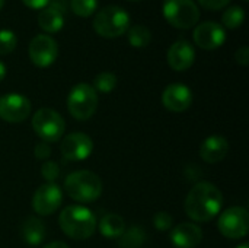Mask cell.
<instances>
[{"label":"cell","mask_w":249,"mask_h":248,"mask_svg":"<svg viewBox=\"0 0 249 248\" xmlns=\"http://www.w3.org/2000/svg\"><path fill=\"white\" fill-rule=\"evenodd\" d=\"M223 208L222 191L209 181L197 183L187 194L185 213L194 222H210Z\"/></svg>","instance_id":"cell-1"},{"label":"cell","mask_w":249,"mask_h":248,"mask_svg":"<svg viewBox=\"0 0 249 248\" xmlns=\"http://www.w3.org/2000/svg\"><path fill=\"white\" fill-rule=\"evenodd\" d=\"M58 224L61 231L69 238L77 241L90 238L98 228V221L95 213L82 205L66 206L60 212Z\"/></svg>","instance_id":"cell-2"},{"label":"cell","mask_w":249,"mask_h":248,"mask_svg":"<svg viewBox=\"0 0 249 248\" xmlns=\"http://www.w3.org/2000/svg\"><path fill=\"white\" fill-rule=\"evenodd\" d=\"M64 190L70 199L79 203H92L102 194V181L95 172L79 170L66 177Z\"/></svg>","instance_id":"cell-3"},{"label":"cell","mask_w":249,"mask_h":248,"mask_svg":"<svg viewBox=\"0 0 249 248\" xmlns=\"http://www.w3.org/2000/svg\"><path fill=\"white\" fill-rule=\"evenodd\" d=\"M130 28V15L120 6L102 7L95 19L93 29L98 35L104 38H118L125 34Z\"/></svg>","instance_id":"cell-4"},{"label":"cell","mask_w":249,"mask_h":248,"mask_svg":"<svg viewBox=\"0 0 249 248\" xmlns=\"http://www.w3.org/2000/svg\"><path fill=\"white\" fill-rule=\"evenodd\" d=\"M98 92L89 83H77L67 96V110L79 121L89 120L98 108Z\"/></svg>","instance_id":"cell-5"},{"label":"cell","mask_w":249,"mask_h":248,"mask_svg":"<svg viewBox=\"0 0 249 248\" xmlns=\"http://www.w3.org/2000/svg\"><path fill=\"white\" fill-rule=\"evenodd\" d=\"M32 129L35 134L45 143L61 140L66 129L63 117L53 108H39L32 117Z\"/></svg>","instance_id":"cell-6"},{"label":"cell","mask_w":249,"mask_h":248,"mask_svg":"<svg viewBox=\"0 0 249 248\" xmlns=\"http://www.w3.org/2000/svg\"><path fill=\"white\" fill-rule=\"evenodd\" d=\"M163 16L178 29H190L200 19V9L193 0H163Z\"/></svg>","instance_id":"cell-7"},{"label":"cell","mask_w":249,"mask_h":248,"mask_svg":"<svg viewBox=\"0 0 249 248\" xmlns=\"http://www.w3.org/2000/svg\"><path fill=\"white\" fill-rule=\"evenodd\" d=\"M220 234L229 240L245 238L249 232V213L242 206H232L223 210L217 221Z\"/></svg>","instance_id":"cell-8"},{"label":"cell","mask_w":249,"mask_h":248,"mask_svg":"<svg viewBox=\"0 0 249 248\" xmlns=\"http://www.w3.org/2000/svg\"><path fill=\"white\" fill-rule=\"evenodd\" d=\"M28 54L31 61L41 69L50 67L58 56V45L54 38L47 34L35 35L28 47Z\"/></svg>","instance_id":"cell-9"},{"label":"cell","mask_w":249,"mask_h":248,"mask_svg":"<svg viewBox=\"0 0 249 248\" xmlns=\"http://www.w3.org/2000/svg\"><path fill=\"white\" fill-rule=\"evenodd\" d=\"M60 152L66 161H73V162L85 161L93 152V142L90 136H88L86 133H80V132L70 133L61 137Z\"/></svg>","instance_id":"cell-10"},{"label":"cell","mask_w":249,"mask_h":248,"mask_svg":"<svg viewBox=\"0 0 249 248\" xmlns=\"http://www.w3.org/2000/svg\"><path fill=\"white\" fill-rule=\"evenodd\" d=\"M63 203V191L55 183H45L36 189L32 197V209L41 215L48 216L54 213Z\"/></svg>","instance_id":"cell-11"},{"label":"cell","mask_w":249,"mask_h":248,"mask_svg":"<svg viewBox=\"0 0 249 248\" xmlns=\"http://www.w3.org/2000/svg\"><path fill=\"white\" fill-rule=\"evenodd\" d=\"M31 114V101L20 94L0 96V118L7 123H22Z\"/></svg>","instance_id":"cell-12"},{"label":"cell","mask_w":249,"mask_h":248,"mask_svg":"<svg viewBox=\"0 0 249 248\" xmlns=\"http://www.w3.org/2000/svg\"><path fill=\"white\" fill-rule=\"evenodd\" d=\"M194 42L203 50H216L223 45L226 41V31L217 22H203L200 23L193 34Z\"/></svg>","instance_id":"cell-13"},{"label":"cell","mask_w":249,"mask_h":248,"mask_svg":"<svg viewBox=\"0 0 249 248\" xmlns=\"http://www.w3.org/2000/svg\"><path fill=\"white\" fill-rule=\"evenodd\" d=\"M162 104L168 111L184 113L193 104V91L184 83H171L162 92Z\"/></svg>","instance_id":"cell-14"},{"label":"cell","mask_w":249,"mask_h":248,"mask_svg":"<svg viewBox=\"0 0 249 248\" xmlns=\"http://www.w3.org/2000/svg\"><path fill=\"white\" fill-rule=\"evenodd\" d=\"M66 19V1L51 0L38 15V25L48 34H55L64 26Z\"/></svg>","instance_id":"cell-15"},{"label":"cell","mask_w":249,"mask_h":248,"mask_svg":"<svg viewBox=\"0 0 249 248\" xmlns=\"http://www.w3.org/2000/svg\"><path fill=\"white\" fill-rule=\"evenodd\" d=\"M166 60H168V64L171 66L172 70H175V72H185V70H188L194 64L196 50L185 39L175 41L169 47V50H168Z\"/></svg>","instance_id":"cell-16"},{"label":"cell","mask_w":249,"mask_h":248,"mask_svg":"<svg viewBox=\"0 0 249 248\" xmlns=\"http://www.w3.org/2000/svg\"><path fill=\"white\" fill-rule=\"evenodd\" d=\"M169 238L175 248H196L203 241V231L197 224L182 222L171 231Z\"/></svg>","instance_id":"cell-17"},{"label":"cell","mask_w":249,"mask_h":248,"mask_svg":"<svg viewBox=\"0 0 249 248\" xmlns=\"http://www.w3.org/2000/svg\"><path fill=\"white\" fill-rule=\"evenodd\" d=\"M229 152V142L223 136H209L203 140L200 146V156L207 164H217L222 162Z\"/></svg>","instance_id":"cell-18"},{"label":"cell","mask_w":249,"mask_h":248,"mask_svg":"<svg viewBox=\"0 0 249 248\" xmlns=\"http://www.w3.org/2000/svg\"><path fill=\"white\" fill-rule=\"evenodd\" d=\"M22 240L29 246H39L45 238V225L35 216L26 218L20 225Z\"/></svg>","instance_id":"cell-19"},{"label":"cell","mask_w":249,"mask_h":248,"mask_svg":"<svg viewBox=\"0 0 249 248\" xmlns=\"http://www.w3.org/2000/svg\"><path fill=\"white\" fill-rule=\"evenodd\" d=\"M98 228H99V232L102 237L118 240L125 231V222L117 213H107L101 218Z\"/></svg>","instance_id":"cell-20"},{"label":"cell","mask_w":249,"mask_h":248,"mask_svg":"<svg viewBox=\"0 0 249 248\" xmlns=\"http://www.w3.org/2000/svg\"><path fill=\"white\" fill-rule=\"evenodd\" d=\"M127 38H128L130 45H133L136 48H144L152 41V32L149 28H146L143 25H134V26L128 28Z\"/></svg>","instance_id":"cell-21"},{"label":"cell","mask_w":249,"mask_h":248,"mask_svg":"<svg viewBox=\"0 0 249 248\" xmlns=\"http://www.w3.org/2000/svg\"><path fill=\"white\" fill-rule=\"evenodd\" d=\"M146 241V232L140 227H131L118 238L120 248H139Z\"/></svg>","instance_id":"cell-22"},{"label":"cell","mask_w":249,"mask_h":248,"mask_svg":"<svg viewBox=\"0 0 249 248\" xmlns=\"http://www.w3.org/2000/svg\"><path fill=\"white\" fill-rule=\"evenodd\" d=\"M245 20V12L241 6H231L222 15V22L229 29L239 28Z\"/></svg>","instance_id":"cell-23"},{"label":"cell","mask_w":249,"mask_h":248,"mask_svg":"<svg viewBox=\"0 0 249 248\" xmlns=\"http://www.w3.org/2000/svg\"><path fill=\"white\" fill-rule=\"evenodd\" d=\"M117 76L112 72H102L95 76L93 79V89L96 92L102 94H109L115 89L117 86Z\"/></svg>","instance_id":"cell-24"},{"label":"cell","mask_w":249,"mask_h":248,"mask_svg":"<svg viewBox=\"0 0 249 248\" xmlns=\"http://www.w3.org/2000/svg\"><path fill=\"white\" fill-rule=\"evenodd\" d=\"M70 7L79 18H89L98 9V0H70Z\"/></svg>","instance_id":"cell-25"},{"label":"cell","mask_w":249,"mask_h":248,"mask_svg":"<svg viewBox=\"0 0 249 248\" xmlns=\"http://www.w3.org/2000/svg\"><path fill=\"white\" fill-rule=\"evenodd\" d=\"M18 44V37L10 29H0V56L10 54Z\"/></svg>","instance_id":"cell-26"},{"label":"cell","mask_w":249,"mask_h":248,"mask_svg":"<svg viewBox=\"0 0 249 248\" xmlns=\"http://www.w3.org/2000/svg\"><path fill=\"white\" fill-rule=\"evenodd\" d=\"M41 175L47 183H54L60 175V167L54 161H45L41 165Z\"/></svg>","instance_id":"cell-27"},{"label":"cell","mask_w":249,"mask_h":248,"mask_svg":"<svg viewBox=\"0 0 249 248\" xmlns=\"http://www.w3.org/2000/svg\"><path fill=\"white\" fill-rule=\"evenodd\" d=\"M172 224H174V219L166 212H158L153 216V225H155V228L159 229V231H162V232L171 229L172 228Z\"/></svg>","instance_id":"cell-28"},{"label":"cell","mask_w":249,"mask_h":248,"mask_svg":"<svg viewBox=\"0 0 249 248\" xmlns=\"http://www.w3.org/2000/svg\"><path fill=\"white\" fill-rule=\"evenodd\" d=\"M34 153H35V158H36V159H41V161L48 159L50 155H51V146H50V143L39 142V143L35 146Z\"/></svg>","instance_id":"cell-29"},{"label":"cell","mask_w":249,"mask_h":248,"mask_svg":"<svg viewBox=\"0 0 249 248\" xmlns=\"http://www.w3.org/2000/svg\"><path fill=\"white\" fill-rule=\"evenodd\" d=\"M198 3L207 10H220L226 7L231 3V0H198Z\"/></svg>","instance_id":"cell-30"},{"label":"cell","mask_w":249,"mask_h":248,"mask_svg":"<svg viewBox=\"0 0 249 248\" xmlns=\"http://www.w3.org/2000/svg\"><path fill=\"white\" fill-rule=\"evenodd\" d=\"M235 58H236V61H238L241 66H248V63H249L248 47H241V48H238V51H236V54H235Z\"/></svg>","instance_id":"cell-31"},{"label":"cell","mask_w":249,"mask_h":248,"mask_svg":"<svg viewBox=\"0 0 249 248\" xmlns=\"http://www.w3.org/2000/svg\"><path fill=\"white\" fill-rule=\"evenodd\" d=\"M28 7L31 9H35V10H39V9H44L51 0H22Z\"/></svg>","instance_id":"cell-32"},{"label":"cell","mask_w":249,"mask_h":248,"mask_svg":"<svg viewBox=\"0 0 249 248\" xmlns=\"http://www.w3.org/2000/svg\"><path fill=\"white\" fill-rule=\"evenodd\" d=\"M44 248H70L66 243H63V241H53V243H50V244H47Z\"/></svg>","instance_id":"cell-33"},{"label":"cell","mask_w":249,"mask_h":248,"mask_svg":"<svg viewBox=\"0 0 249 248\" xmlns=\"http://www.w3.org/2000/svg\"><path fill=\"white\" fill-rule=\"evenodd\" d=\"M6 73H7V69H6V64L0 60V82L6 77Z\"/></svg>","instance_id":"cell-34"},{"label":"cell","mask_w":249,"mask_h":248,"mask_svg":"<svg viewBox=\"0 0 249 248\" xmlns=\"http://www.w3.org/2000/svg\"><path fill=\"white\" fill-rule=\"evenodd\" d=\"M236 248H249L248 243H244V244H241V246H238Z\"/></svg>","instance_id":"cell-35"},{"label":"cell","mask_w":249,"mask_h":248,"mask_svg":"<svg viewBox=\"0 0 249 248\" xmlns=\"http://www.w3.org/2000/svg\"><path fill=\"white\" fill-rule=\"evenodd\" d=\"M3 4H4V0H0V10H1V7H3Z\"/></svg>","instance_id":"cell-36"},{"label":"cell","mask_w":249,"mask_h":248,"mask_svg":"<svg viewBox=\"0 0 249 248\" xmlns=\"http://www.w3.org/2000/svg\"><path fill=\"white\" fill-rule=\"evenodd\" d=\"M130 1H142V0H130Z\"/></svg>","instance_id":"cell-37"}]
</instances>
